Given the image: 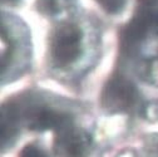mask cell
<instances>
[{
    "label": "cell",
    "mask_w": 158,
    "mask_h": 157,
    "mask_svg": "<svg viewBox=\"0 0 158 157\" xmlns=\"http://www.w3.org/2000/svg\"><path fill=\"white\" fill-rule=\"evenodd\" d=\"M69 117L64 113L44 107L35 108L28 114V127L33 131H60L64 127L69 126Z\"/></svg>",
    "instance_id": "cell-4"
},
{
    "label": "cell",
    "mask_w": 158,
    "mask_h": 157,
    "mask_svg": "<svg viewBox=\"0 0 158 157\" xmlns=\"http://www.w3.org/2000/svg\"><path fill=\"white\" fill-rule=\"evenodd\" d=\"M107 10L109 11H117L119 10L122 6V0H98Z\"/></svg>",
    "instance_id": "cell-11"
},
{
    "label": "cell",
    "mask_w": 158,
    "mask_h": 157,
    "mask_svg": "<svg viewBox=\"0 0 158 157\" xmlns=\"http://www.w3.org/2000/svg\"><path fill=\"white\" fill-rule=\"evenodd\" d=\"M139 74L147 83L158 86V58L143 62L139 68Z\"/></svg>",
    "instance_id": "cell-6"
},
{
    "label": "cell",
    "mask_w": 158,
    "mask_h": 157,
    "mask_svg": "<svg viewBox=\"0 0 158 157\" xmlns=\"http://www.w3.org/2000/svg\"><path fill=\"white\" fill-rule=\"evenodd\" d=\"M139 157H158V133H149L143 138Z\"/></svg>",
    "instance_id": "cell-7"
},
{
    "label": "cell",
    "mask_w": 158,
    "mask_h": 157,
    "mask_svg": "<svg viewBox=\"0 0 158 157\" xmlns=\"http://www.w3.org/2000/svg\"><path fill=\"white\" fill-rule=\"evenodd\" d=\"M142 116L149 122H158V100L146 103L142 108Z\"/></svg>",
    "instance_id": "cell-9"
},
{
    "label": "cell",
    "mask_w": 158,
    "mask_h": 157,
    "mask_svg": "<svg viewBox=\"0 0 158 157\" xmlns=\"http://www.w3.org/2000/svg\"><path fill=\"white\" fill-rule=\"evenodd\" d=\"M92 147L90 136L70 125L58 131L55 138V152L59 157H87Z\"/></svg>",
    "instance_id": "cell-3"
},
{
    "label": "cell",
    "mask_w": 158,
    "mask_h": 157,
    "mask_svg": "<svg viewBox=\"0 0 158 157\" xmlns=\"http://www.w3.org/2000/svg\"><path fill=\"white\" fill-rule=\"evenodd\" d=\"M20 157H48V156L42 148H39L34 145H28L22 150Z\"/></svg>",
    "instance_id": "cell-10"
},
{
    "label": "cell",
    "mask_w": 158,
    "mask_h": 157,
    "mask_svg": "<svg viewBox=\"0 0 158 157\" xmlns=\"http://www.w3.org/2000/svg\"><path fill=\"white\" fill-rule=\"evenodd\" d=\"M82 52V33L73 24L58 27L50 40L52 58L59 67L74 63Z\"/></svg>",
    "instance_id": "cell-1"
},
{
    "label": "cell",
    "mask_w": 158,
    "mask_h": 157,
    "mask_svg": "<svg viewBox=\"0 0 158 157\" xmlns=\"http://www.w3.org/2000/svg\"><path fill=\"white\" fill-rule=\"evenodd\" d=\"M137 101V89L123 77H114L104 86L101 102L109 113L126 112L131 109Z\"/></svg>",
    "instance_id": "cell-2"
},
{
    "label": "cell",
    "mask_w": 158,
    "mask_h": 157,
    "mask_svg": "<svg viewBox=\"0 0 158 157\" xmlns=\"http://www.w3.org/2000/svg\"><path fill=\"white\" fill-rule=\"evenodd\" d=\"M62 0H38V9L43 14H49L53 15L58 10L62 9Z\"/></svg>",
    "instance_id": "cell-8"
},
{
    "label": "cell",
    "mask_w": 158,
    "mask_h": 157,
    "mask_svg": "<svg viewBox=\"0 0 158 157\" xmlns=\"http://www.w3.org/2000/svg\"><path fill=\"white\" fill-rule=\"evenodd\" d=\"M19 114L13 104H4L2 108V146H10L18 134Z\"/></svg>",
    "instance_id": "cell-5"
}]
</instances>
